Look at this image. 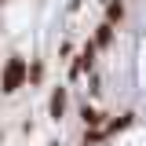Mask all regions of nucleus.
Returning <instances> with one entry per match:
<instances>
[{"label":"nucleus","mask_w":146,"mask_h":146,"mask_svg":"<svg viewBox=\"0 0 146 146\" xmlns=\"http://www.w3.org/2000/svg\"><path fill=\"white\" fill-rule=\"evenodd\" d=\"M22 84H29V62L22 55H11L4 62V70H0V91L4 95H15Z\"/></svg>","instance_id":"obj_1"},{"label":"nucleus","mask_w":146,"mask_h":146,"mask_svg":"<svg viewBox=\"0 0 146 146\" xmlns=\"http://www.w3.org/2000/svg\"><path fill=\"white\" fill-rule=\"evenodd\" d=\"M95 55H99V44H95V40H84L80 55L73 58V66H70V80H80L84 73H91V70H95Z\"/></svg>","instance_id":"obj_2"},{"label":"nucleus","mask_w":146,"mask_h":146,"mask_svg":"<svg viewBox=\"0 0 146 146\" xmlns=\"http://www.w3.org/2000/svg\"><path fill=\"white\" fill-rule=\"evenodd\" d=\"M66 110H70V88H51V95H48V117L51 121H62L66 117Z\"/></svg>","instance_id":"obj_3"},{"label":"nucleus","mask_w":146,"mask_h":146,"mask_svg":"<svg viewBox=\"0 0 146 146\" xmlns=\"http://www.w3.org/2000/svg\"><path fill=\"white\" fill-rule=\"evenodd\" d=\"M135 117H139L135 110H124L121 117H110V121H106V135H121V131H128V128L135 124Z\"/></svg>","instance_id":"obj_4"},{"label":"nucleus","mask_w":146,"mask_h":146,"mask_svg":"<svg viewBox=\"0 0 146 146\" xmlns=\"http://www.w3.org/2000/svg\"><path fill=\"white\" fill-rule=\"evenodd\" d=\"M113 33H117V26H113V22H99V26H95V36H91V40L99 44V51L113 48Z\"/></svg>","instance_id":"obj_5"},{"label":"nucleus","mask_w":146,"mask_h":146,"mask_svg":"<svg viewBox=\"0 0 146 146\" xmlns=\"http://www.w3.org/2000/svg\"><path fill=\"white\" fill-rule=\"evenodd\" d=\"M80 121H84V128H106V113L84 102V106H80Z\"/></svg>","instance_id":"obj_6"},{"label":"nucleus","mask_w":146,"mask_h":146,"mask_svg":"<svg viewBox=\"0 0 146 146\" xmlns=\"http://www.w3.org/2000/svg\"><path fill=\"white\" fill-rule=\"evenodd\" d=\"M128 15V7H124V0H110L106 4V22H113V26H121Z\"/></svg>","instance_id":"obj_7"},{"label":"nucleus","mask_w":146,"mask_h":146,"mask_svg":"<svg viewBox=\"0 0 146 146\" xmlns=\"http://www.w3.org/2000/svg\"><path fill=\"white\" fill-rule=\"evenodd\" d=\"M44 80V62H33L29 66V84H40Z\"/></svg>","instance_id":"obj_8"},{"label":"nucleus","mask_w":146,"mask_h":146,"mask_svg":"<svg viewBox=\"0 0 146 146\" xmlns=\"http://www.w3.org/2000/svg\"><path fill=\"white\" fill-rule=\"evenodd\" d=\"M88 91H91V95H99V91H102V80H99L95 73H91V77H88Z\"/></svg>","instance_id":"obj_9"},{"label":"nucleus","mask_w":146,"mask_h":146,"mask_svg":"<svg viewBox=\"0 0 146 146\" xmlns=\"http://www.w3.org/2000/svg\"><path fill=\"white\" fill-rule=\"evenodd\" d=\"M102 4H110V0H102Z\"/></svg>","instance_id":"obj_10"},{"label":"nucleus","mask_w":146,"mask_h":146,"mask_svg":"<svg viewBox=\"0 0 146 146\" xmlns=\"http://www.w3.org/2000/svg\"><path fill=\"white\" fill-rule=\"evenodd\" d=\"M80 146H88V143H80Z\"/></svg>","instance_id":"obj_11"},{"label":"nucleus","mask_w":146,"mask_h":146,"mask_svg":"<svg viewBox=\"0 0 146 146\" xmlns=\"http://www.w3.org/2000/svg\"><path fill=\"white\" fill-rule=\"evenodd\" d=\"M0 4H4V0H0Z\"/></svg>","instance_id":"obj_12"}]
</instances>
